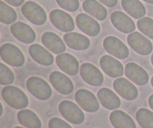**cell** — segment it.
<instances>
[{
  "label": "cell",
  "mask_w": 153,
  "mask_h": 128,
  "mask_svg": "<svg viewBox=\"0 0 153 128\" xmlns=\"http://www.w3.org/2000/svg\"><path fill=\"white\" fill-rule=\"evenodd\" d=\"M1 97L6 103L16 109H23L28 106V98L26 94L19 88L13 85H7L1 90Z\"/></svg>",
  "instance_id": "6da1fadb"
},
{
  "label": "cell",
  "mask_w": 153,
  "mask_h": 128,
  "mask_svg": "<svg viewBox=\"0 0 153 128\" xmlns=\"http://www.w3.org/2000/svg\"><path fill=\"white\" fill-rule=\"evenodd\" d=\"M26 88L30 93L40 100H47L52 97V89L43 78L31 76L26 81Z\"/></svg>",
  "instance_id": "7a4b0ae2"
},
{
  "label": "cell",
  "mask_w": 153,
  "mask_h": 128,
  "mask_svg": "<svg viewBox=\"0 0 153 128\" xmlns=\"http://www.w3.org/2000/svg\"><path fill=\"white\" fill-rule=\"evenodd\" d=\"M1 58L6 64L14 67L24 65L25 58L19 48L10 43H4L0 47Z\"/></svg>",
  "instance_id": "3957f363"
},
{
  "label": "cell",
  "mask_w": 153,
  "mask_h": 128,
  "mask_svg": "<svg viewBox=\"0 0 153 128\" xmlns=\"http://www.w3.org/2000/svg\"><path fill=\"white\" fill-rule=\"evenodd\" d=\"M58 110L66 121L73 124H81L85 121V114L76 103L70 100H63L58 105Z\"/></svg>",
  "instance_id": "277c9868"
},
{
  "label": "cell",
  "mask_w": 153,
  "mask_h": 128,
  "mask_svg": "<svg viewBox=\"0 0 153 128\" xmlns=\"http://www.w3.org/2000/svg\"><path fill=\"white\" fill-rule=\"evenodd\" d=\"M21 11L24 16L34 25H43L47 19L44 9L34 1H28L24 3L21 7Z\"/></svg>",
  "instance_id": "5b68a950"
},
{
  "label": "cell",
  "mask_w": 153,
  "mask_h": 128,
  "mask_svg": "<svg viewBox=\"0 0 153 128\" xmlns=\"http://www.w3.org/2000/svg\"><path fill=\"white\" fill-rule=\"evenodd\" d=\"M127 42L130 47L139 55H149L152 51L153 46L150 40L138 31L130 33L127 37Z\"/></svg>",
  "instance_id": "8992f818"
},
{
  "label": "cell",
  "mask_w": 153,
  "mask_h": 128,
  "mask_svg": "<svg viewBox=\"0 0 153 128\" xmlns=\"http://www.w3.org/2000/svg\"><path fill=\"white\" fill-rule=\"evenodd\" d=\"M49 19L55 28L63 32H70L75 28V22L72 16L63 10H52L49 13Z\"/></svg>",
  "instance_id": "52a82bcc"
},
{
  "label": "cell",
  "mask_w": 153,
  "mask_h": 128,
  "mask_svg": "<svg viewBox=\"0 0 153 128\" xmlns=\"http://www.w3.org/2000/svg\"><path fill=\"white\" fill-rule=\"evenodd\" d=\"M103 47L106 52L118 59H125L129 55L126 45L118 37L108 36L103 40Z\"/></svg>",
  "instance_id": "ba28073f"
},
{
  "label": "cell",
  "mask_w": 153,
  "mask_h": 128,
  "mask_svg": "<svg viewBox=\"0 0 153 128\" xmlns=\"http://www.w3.org/2000/svg\"><path fill=\"white\" fill-rule=\"evenodd\" d=\"M75 100L79 106L88 112H96L100 109V103L95 94L89 90L81 88L75 94Z\"/></svg>",
  "instance_id": "9c48e42d"
},
{
  "label": "cell",
  "mask_w": 153,
  "mask_h": 128,
  "mask_svg": "<svg viewBox=\"0 0 153 128\" xmlns=\"http://www.w3.org/2000/svg\"><path fill=\"white\" fill-rule=\"evenodd\" d=\"M81 77L88 85L100 86L104 82V76L101 70L91 63H83L79 70Z\"/></svg>",
  "instance_id": "30bf717a"
},
{
  "label": "cell",
  "mask_w": 153,
  "mask_h": 128,
  "mask_svg": "<svg viewBox=\"0 0 153 128\" xmlns=\"http://www.w3.org/2000/svg\"><path fill=\"white\" fill-rule=\"evenodd\" d=\"M114 91L121 97L126 100H134L138 97V90L137 87L130 81L123 77H119L113 82Z\"/></svg>",
  "instance_id": "8fae6325"
},
{
  "label": "cell",
  "mask_w": 153,
  "mask_h": 128,
  "mask_svg": "<svg viewBox=\"0 0 153 128\" xmlns=\"http://www.w3.org/2000/svg\"><path fill=\"white\" fill-rule=\"evenodd\" d=\"M100 64L104 73L110 77H121L125 73V68L122 63L111 55H103L100 58Z\"/></svg>",
  "instance_id": "7c38bea8"
},
{
  "label": "cell",
  "mask_w": 153,
  "mask_h": 128,
  "mask_svg": "<svg viewBox=\"0 0 153 128\" xmlns=\"http://www.w3.org/2000/svg\"><path fill=\"white\" fill-rule=\"evenodd\" d=\"M49 81L57 91L64 95H69L74 89L73 81L64 73L53 71L49 75Z\"/></svg>",
  "instance_id": "4fadbf2b"
},
{
  "label": "cell",
  "mask_w": 153,
  "mask_h": 128,
  "mask_svg": "<svg viewBox=\"0 0 153 128\" xmlns=\"http://www.w3.org/2000/svg\"><path fill=\"white\" fill-rule=\"evenodd\" d=\"M10 31L13 37L24 43H34L37 37L34 30L29 25L20 21L10 25Z\"/></svg>",
  "instance_id": "5bb4252c"
},
{
  "label": "cell",
  "mask_w": 153,
  "mask_h": 128,
  "mask_svg": "<svg viewBox=\"0 0 153 128\" xmlns=\"http://www.w3.org/2000/svg\"><path fill=\"white\" fill-rule=\"evenodd\" d=\"M76 23L81 31L91 37L98 35L101 30L100 23L87 13H81L78 14L76 17Z\"/></svg>",
  "instance_id": "9a60e30c"
},
{
  "label": "cell",
  "mask_w": 153,
  "mask_h": 128,
  "mask_svg": "<svg viewBox=\"0 0 153 128\" xmlns=\"http://www.w3.org/2000/svg\"><path fill=\"white\" fill-rule=\"evenodd\" d=\"M111 22L114 26L125 34L134 32L136 25L133 19L124 12L116 10L111 13L110 16Z\"/></svg>",
  "instance_id": "2e32d148"
},
{
  "label": "cell",
  "mask_w": 153,
  "mask_h": 128,
  "mask_svg": "<svg viewBox=\"0 0 153 128\" xmlns=\"http://www.w3.org/2000/svg\"><path fill=\"white\" fill-rule=\"evenodd\" d=\"M127 78L137 85H145L149 82V74L142 67L134 62L126 64L125 73Z\"/></svg>",
  "instance_id": "e0dca14e"
},
{
  "label": "cell",
  "mask_w": 153,
  "mask_h": 128,
  "mask_svg": "<svg viewBox=\"0 0 153 128\" xmlns=\"http://www.w3.org/2000/svg\"><path fill=\"white\" fill-rule=\"evenodd\" d=\"M55 61L58 67L66 74L75 76L80 70L79 62L76 57L70 53H61L57 55Z\"/></svg>",
  "instance_id": "ac0fdd59"
},
{
  "label": "cell",
  "mask_w": 153,
  "mask_h": 128,
  "mask_svg": "<svg viewBox=\"0 0 153 128\" xmlns=\"http://www.w3.org/2000/svg\"><path fill=\"white\" fill-rule=\"evenodd\" d=\"M41 41L43 46L54 54L63 53L66 50L65 42L57 34L52 31H46L43 34Z\"/></svg>",
  "instance_id": "d6986e66"
},
{
  "label": "cell",
  "mask_w": 153,
  "mask_h": 128,
  "mask_svg": "<svg viewBox=\"0 0 153 128\" xmlns=\"http://www.w3.org/2000/svg\"><path fill=\"white\" fill-rule=\"evenodd\" d=\"M28 52L31 58L37 63L44 66L53 64L54 56L50 51L38 43H33L28 48Z\"/></svg>",
  "instance_id": "ffe728a7"
},
{
  "label": "cell",
  "mask_w": 153,
  "mask_h": 128,
  "mask_svg": "<svg viewBox=\"0 0 153 128\" xmlns=\"http://www.w3.org/2000/svg\"><path fill=\"white\" fill-rule=\"evenodd\" d=\"M97 98L103 107L109 110H115L120 108L121 100L119 96L112 90L102 88L97 92Z\"/></svg>",
  "instance_id": "44dd1931"
},
{
  "label": "cell",
  "mask_w": 153,
  "mask_h": 128,
  "mask_svg": "<svg viewBox=\"0 0 153 128\" xmlns=\"http://www.w3.org/2000/svg\"><path fill=\"white\" fill-rule=\"evenodd\" d=\"M64 41L75 50H86L90 47L91 40L87 36L78 32H68L64 35Z\"/></svg>",
  "instance_id": "7402d4cb"
},
{
  "label": "cell",
  "mask_w": 153,
  "mask_h": 128,
  "mask_svg": "<svg viewBox=\"0 0 153 128\" xmlns=\"http://www.w3.org/2000/svg\"><path fill=\"white\" fill-rule=\"evenodd\" d=\"M109 120L114 128H137L132 118L122 110H114L110 114Z\"/></svg>",
  "instance_id": "603a6c76"
},
{
  "label": "cell",
  "mask_w": 153,
  "mask_h": 128,
  "mask_svg": "<svg viewBox=\"0 0 153 128\" xmlns=\"http://www.w3.org/2000/svg\"><path fill=\"white\" fill-rule=\"evenodd\" d=\"M82 7L87 13L98 20H104L108 16L106 7L97 0H85L82 4Z\"/></svg>",
  "instance_id": "cb8c5ba5"
},
{
  "label": "cell",
  "mask_w": 153,
  "mask_h": 128,
  "mask_svg": "<svg viewBox=\"0 0 153 128\" xmlns=\"http://www.w3.org/2000/svg\"><path fill=\"white\" fill-rule=\"evenodd\" d=\"M17 119L25 128H42V122L38 115L30 109H21L17 113Z\"/></svg>",
  "instance_id": "d4e9b609"
},
{
  "label": "cell",
  "mask_w": 153,
  "mask_h": 128,
  "mask_svg": "<svg viewBox=\"0 0 153 128\" xmlns=\"http://www.w3.org/2000/svg\"><path fill=\"white\" fill-rule=\"evenodd\" d=\"M121 5L123 10L134 19L143 17L146 13V7L139 0H122Z\"/></svg>",
  "instance_id": "484cf974"
},
{
  "label": "cell",
  "mask_w": 153,
  "mask_h": 128,
  "mask_svg": "<svg viewBox=\"0 0 153 128\" xmlns=\"http://www.w3.org/2000/svg\"><path fill=\"white\" fill-rule=\"evenodd\" d=\"M16 19V10L4 1H0V21L4 24H13Z\"/></svg>",
  "instance_id": "4316f807"
},
{
  "label": "cell",
  "mask_w": 153,
  "mask_h": 128,
  "mask_svg": "<svg viewBox=\"0 0 153 128\" xmlns=\"http://www.w3.org/2000/svg\"><path fill=\"white\" fill-rule=\"evenodd\" d=\"M136 119L142 128H153V112L146 108H140L136 112Z\"/></svg>",
  "instance_id": "83f0119b"
},
{
  "label": "cell",
  "mask_w": 153,
  "mask_h": 128,
  "mask_svg": "<svg viewBox=\"0 0 153 128\" xmlns=\"http://www.w3.org/2000/svg\"><path fill=\"white\" fill-rule=\"evenodd\" d=\"M137 25L140 32L153 40V19L148 16H143L137 21Z\"/></svg>",
  "instance_id": "f1b7e54d"
},
{
  "label": "cell",
  "mask_w": 153,
  "mask_h": 128,
  "mask_svg": "<svg viewBox=\"0 0 153 128\" xmlns=\"http://www.w3.org/2000/svg\"><path fill=\"white\" fill-rule=\"evenodd\" d=\"M15 76L10 67L2 62L0 64V84L1 85H8L14 82Z\"/></svg>",
  "instance_id": "f546056e"
},
{
  "label": "cell",
  "mask_w": 153,
  "mask_h": 128,
  "mask_svg": "<svg viewBox=\"0 0 153 128\" xmlns=\"http://www.w3.org/2000/svg\"><path fill=\"white\" fill-rule=\"evenodd\" d=\"M57 3L61 8L70 12H75L79 8V0H56Z\"/></svg>",
  "instance_id": "4dcf8cb0"
},
{
  "label": "cell",
  "mask_w": 153,
  "mask_h": 128,
  "mask_svg": "<svg viewBox=\"0 0 153 128\" xmlns=\"http://www.w3.org/2000/svg\"><path fill=\"white\" fill-rule=\"evenodd\" d=\"M48 126L49 128H73L72 126H70L64 120H62L58 117L51 118L48 123Z\"/></svg>",
  "instance_id": "1f68e13d"
},
{
  "label": "cell",
  "mask_w": 153,
  "mask_h": 128,
  "mask_svg": "<svg viewBox=\"0 0 153 128\" xmlns=\"http://www.w3.org/2000/svg\"><path fill=\"white\" fill-rule=\"evenodd\" d=\"M98 1L108 7H114L118 2V0H98Z\"/></svg>",
  "instance_id": "d6a6232c"
},
{
  "label": "cell",
  "mask_w": 153,
  "mask_h": 128,
  "mask_svg": "<svg viewBox=\"0 0 153 128\" xmlns=\"http://www.w3.org/2000/svg\"><path fill=\"white\" fill-rule=\"evenodd\" d=\"M4 1L10 5L14 6V7H19L24 4L25 0H4Z\"/></svg>",
  "instance_id": "836d02e7"
},
{
  "label": "cell",
  "mask_w": 153,
  "mask_h": 128,
  "mask_svg": "<svg viewBox=\"0 0 153 128\" xmlns=\"http://www.w3.org/2000/svg\"><path fill=\"white\" fill-rule=\"evenodd\" d=\"M148 103H149V107H150L151 109L153 111V94L149 96V99H148Z\"/></svg>",
  "instance_id": "e575fe53"
},
{
  "label": "cell",
  "mask_w": 153,
  "mask_h": 128,
  "mask_svg": "<svg viewBox=\"0 0 153 128\" xmlns=\"http://www.w3.org/2000/svg\"><path fill=\"white\" fill-rule=\"evenodd\" d=\"M143 1L147 3H149V4H153V0H143Z\"/></svg>",
  "instance_id": "d590c367"
},
{
  "label": "cell",
  "mask_w": 153,
  "mask_h": 128,
  "mask_svg": "<svg viewBox=\"0 0 153 128\" xmlns=\"http://www.w3.org/2000/svg\"><path fill=\"white\" fill-rule=\"evenodd\" d=\"M3 114V106L2 104L1 103V114H0V115H1Z\"/></svg>",
  "instance_id": "8d00e7d4"
},
{
  "label": "cell",
  "mask_w": 153,
  "mask_h": 128,
  "mask_svg": "<svg viewBox=\"0 0 153 128\" xmlns=\"http://www.w3.org/2000/svg\"><path fill=\"white\" fill-rule=\"evenodd\" d=\"M151 85H152V86L153 88V76H152V77L151 78Z\"/></svg>",
  "instance_id": "74e56055"
},
{
  "label": "cell",
  "mask_w": 153,
  "mask_h": 128,
  "mask_svg": "<svg viewBox=\"0 0 153 128\" xmlns=\"http://www.w3.org/2000/svg\"><path fill=\"white\" fill-rule=\"evenodd\" d=\"M151 62H152V66H153V54H152V57H151Z\"/></svg>",
  "instance_id": "f35d334b"
},
{
  "label": "cell",
  "mask_w": 153,
  "mask_h": 128,
  "mask_svg": "<svg viewBox=\"0 0 153 128\" xmlns=\"http://www.w3.org/2000/svg\"><path fill=\"white\" fill-rule=\"evenodd\" d=\"M13 128H25V127H20V126H16V127H13Z\"/></svg>",
  "instance_id": "ab89813d"
}]
</instances>
